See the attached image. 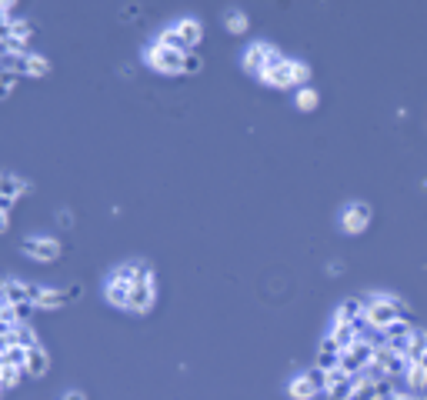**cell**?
I'll return each instance as SVG.
<instances>
[{
    "mask_svg": "<svg viewBox=\"0 0 427 400\" xmlns=\"http://www.w3.org/2000/svg\"><path fill=\"white\" fill-rule=\"evenodd\" d=\"M330 337L340 344V350H347V347L357 344V330H354L351 324H334V330H330Z\"/></svg>",
    "mask_w": 427,
    "mask_h": 400,
    "instance_id": "cell-14",
    "label": "cell"
},
{
    "mask_svg": "<svg viewBox=\"0 0 427 400\" xmlns=\"http://www.w3.org/2000/svg\"><path fill=\"white\" fill-rule=\"evenodd\" d=\"M340 344L334 340L330 334H324L320 337V347H318V367L320 370H334V367H340Z\"/></svg>",
    "mask_w": 427,
    "mask_h": 400,
    "instance_id": "cell-8",
    "label": "cell"
},
{
    "mask_svg": "<svg viewBox=\"0 0 427 400\" xmlns=\"http://www.w3.org/2000/svg\"><path fill=\"white\" fill-rule=\"evenodd\" d=\"M287 394H291L294 400H314V397L320 394V390L314 387V384H310V377H307V374H297V377L291 380V387H287Z\"/></svg>",
    "mask_w": 427,
    "mask_h": 400,
    "instance_id": "cell-9",
    "label": "cell"
},
{
    "mask_svg": "<svg viewBox=\"0 0 427 400\" xmlns=\"http://www.w3.org/2000/svg\"><path fill=\"white\" fill-rule=\"evenodd\" d=\"M224 23H227V31H230V33H247V17H244L241 11H230V13H227V21H224Z\"/></svg>",
    "mask_w": 427,
    "mask_h": 400,
    "instance_id": "cell-18",
    "label": "cell"
},
{
    "mask_svg": "<svg viewBox=\"0 0 427 400\" xmlns=\"http://www.w3.org/2000/svg\"><path fill=\"white\" fill-rule=\"evenodd\" d=\"M184 74H200L204 70V57L198 54V50H190V54H184V67H180Z\"/></svg>",
    "mask_w": 427,
    "mask_h": 400,
    "instance_id": "cell-19",
    "label": "cell"
},
{
    "mask_svg": "<svg viewBox=\"0 0 427 400\" xmlns=\"http://www.w3.org/2000/svg\"><path fill=\"white\" fill-rule=\"evenodd\" d=\"M177 33H180V40L187 43V50H198L200 37H204V31H200V23L194 21V17H187V21L177 23Z\"/></svg>",
    "mask_w": 427,
    "mask_h": 400,
    "instance_id": "cell-10",
    "label": "cell"
},
{
    "mask_svg": "<svg viewBox=\"0 0 427 400\" xmlns=\"http://www.w3.org/2000/svg\"><path fill=\"white\" fill-rule=\"evenodd\" d=\"M371 204H364V200H354V204L344 207V230L347 234H364L367 230V224H371Z\"/></svg>",
    "mask_w": 427,
    "mask_h": 400,
    "instance_id": "cell-6",
    "label": "cell"
},
{
    "mask_svg": "<svg viewBox=\"0 0 427 400\" xmlns=\"http://www.w3.org/2000/svg\"><path fill=\"white\" fill-rule=\"evenodd\" d=\"M394 301H397V297H387V293H384V297H371V301H367V307H364L367 320H371L374 327H381V330L387 324L401 320V317H397V310H394Z\"/></svg>",
    "mask_w": 427,
    "mask_h": 400,
    "instance_id": "cell-3",
    "label": "cell"
},
{
    "mask_svg": "<svg viewBox=\"0 0 427 400\" xmlns=\"http://www.w3.org/2000/svg\"><path fill=\"white\" fill-rule=\"evenodd\" d=\"M407 387H411V394L427 390V370L421 367V364H411V370H407Z\"/></svg>",
    "mask_w": 427,
    "mask_h": 400,
    "instance_id": "cell-15",
    "label": "cell"
},
{
    "mask_svg": "<svg viewBox=\"0 0 427 400\" xmlns=\"http://www.w3.org/2000/svg\"><path fill=\"white\" fill-rule=\"evenodd\" d=\"M320 104V94L314 90V87H297V94H294V107L297 110H314Z\"/></svg>",
    "mask_w": 427,
    "mask_h": 400,
    "instance_id": "cell-13",
    "label": "cell"
},
{
    "mask_svg": "<svg viewBox=\"0 0 427 400\" xmlns=\"http://www.w3.org/2000/svg\"><path fill=\"white\" fill-rule=\"evenodd\" d=\"M384 334H387V340H397V337H411V334H414V320H394V324L384 327Z\"/></svg>",
    "mask_w": 427,
    "mask_h": 400,
    "instance_id": "cell-16",
    "label": "cell"
},
{
    "mask_svg": "<svg viewBox=\"0 0 427 400\" xmlns=\"http://www.w3.org/2000/svg\"><path fill=\"white\" fill-rule=\"evenodd\" d=\"M264 84L277 87V90H287V87H301V84H297L294 60H284V64H277L274 70H267V77H264Z\"/></svg>",
    "mask_w": 427,
    "mask_h": 400,
    "instance_id": "cell-7",
    "label": "cell"
},
{
    "mask_svg": "<svg viewBox=\"0 0 427 400\" xmlns=\"http://www.w3.org/2000/svg\"><path fill=\"white\" fill-rule=\"evenodd\" d=\"M134 274H137V267H134V264H124L121 271L110 277V283H107V301L114 303V307H124V310H131Z\"/></svg>",
    "mask_w": 427,
    "mask_h": 400,
    "instance_id": "cell-1",
    "label": "cell"
},
{
    "mask_svg": "<svg viewBox=\"0 0 427 400\" xmlns=\"http://www.w3.org/2000/svg\"><path fill=\"white\" fill-rule=\"evenodd\" d=\"M277 64H284V57H281V50L277 47H271V43H254L251 50H247V57H244V67L251 70L254 77H267V70H274Z\"/></svg>",
    "mask_w": 427,
    "mask_h": 400,
    "instance_id": "cell-2",
    "label": "cell"
},
{
    "mask_svg": "<svg viewBox=\"0 0 427 400\" xmlns=\"http://www.w3.org/2000/svg\"><path fill=\"white\" fill-rule=\"evenodd\" d=\"M417 364H421V367H424V370H427V354H424V357H421V360H417Z\"/></svg>",
    "mask_w": 427,
    "mask_h": 400,
    "instance_id": "cell-22",
    "label": "cell"
},
{
    "mask_svg": "<svg viewBox=\"0 0 427 400\" xmlns=\"http://www.w3.org/2000/svg\"><path fill=\"white\" fill-rule=\"evenodd\" d=\"M371 360H374V347L364 344V340H357L354 347H347V350L340 354V367L347 370V374H361Z\"/></svg>",
    "mask_w": 427,
    "mask_h": 400,
    "instance_id": "cell-5",
    "label": "cell"
},
{
    "mask_svg": "<svg viewBox=\"0 0 427 400\" xmlns=\"http://www.w3.org/2000/svg\"><path fill=\"white\" fill-rule=\"evenodd\" d=\"M364 307H367V303L357 301V297H351V301H344V303L337 307V320H334V324H351V320H357V317L364 314Z\"/></svg>",
    "mask_w": 427,
    "mask_h": 400,
    "instance_id": "cell-11",
    "label": "cell"
},
{
    "mask_svg": "<svg viewBox=\"0 0 427 400\" xmlns=\"http://www.w3.org/2000/svg\"><path fill=\"white\" fill-rule=\"evenodd\" d=\"M347 400H377V384H371V380H361Z\"/></svg>",
    "mask_w": 427,
    "mask_h": 400,
    "instance_id": "cell-17",
    "label": "cell"
},
{
    "mask_svg": "<svg viewBox=\"0 0 427 400\" xmlns=\"http://www.w3.org/2000/svg\"><path fill=\"white\" fill-rule=\"evenodd\" d=\"M307 377H310V384H314L318 390H328V370L310 367V370H307Z\"/></svg>",
    "mask_w": 427,
    "mask_h": 400,
    "instance_id": "cell-20",
    "label": "cell"
},
{
    "mask_svg": "<svg viewBox=\"0 0 427 400\" xmlns=\"http://www.w3.org/2000/svg\"><path fill=\"white\" fill-rule=\"evenodd\" d=\"M424 354H427V330L414 327V334H411V347H407V360H411V364H417Z\"/></svg>",
    "mask_w": 427,
    "mask_h": 400,
    "instance_id": "cell-12",
    "label": "cell"
},
{
    "mask_svg": "<svg viewBox=\"0 0 427 400\" xmlns=\"http://www.w3.org/2000/svg\"><path fill=\"white\" fill-rule=\"evenodd\" d=\"M147 64L153 70H161V74H184L180 67H184V54H177V50H167L161 43H153L151 50H147Z\"/></svg>",
    "mask_w": 427,
    "mask_h": 400,
    "instance_id": "cell-4",
    "label": "cell"
},
{
    "mask_svg": "<svg viewBox=\"0 0 427 400\" xmlns=\"http://www.w3.org/2000/svg\"><path fill=\"white\" fill-rule=\"evenodd\" d=\"M391 400H421V397H417V394H411V390H397Z\"/></svg>",
    "mask_w": 427,
    "mask_h": 400,
    "instance_id": "cell-21",
    "label": "cell"
}]
</instances>
